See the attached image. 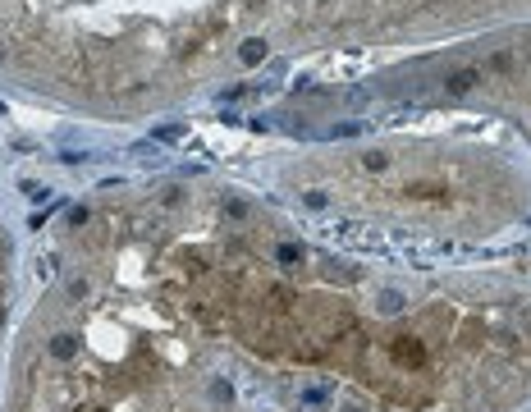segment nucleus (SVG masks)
I'll return each mask as SVG.
<instances>
[{
    "mask_svg": "<svg viewBox=\"0 0 531 412\" xmlns=\"http://www.w3.org/2000/svg\"><path fill=\"white\" fill-rule=\"evenodd\" d=\"M124 211L202 330L293 412L531 408V280L353 261L234 193Z\"/></svg>",
    "mask_w": 531,
    "mask_h": 412,
    "instance_id": "f257e3e1",
    "label": "nucleus"
},
{
    "mask_svg": "<svg viewBox=\"0 0 531 412\" xmlns=\"http://www.w3.org/2000/svg\"><path fill=\"white\" fill-rule=\"evenodd\" d=\"M279 183L312 211L436 239H490L531 215V165L444 142L325 151L284 170Z\"/></svg>",
    "mask_w": 531,
    "mask_h": 412,
    "instance_id": "7ed1b4c3",
    "label": "nucleus"
},
{
    "mask_svg": "<svg viewBox=\"0 0 531 412\" xmlns=\"http://www.w3.org/2000/svg\"><path fill=\"white\" fill-rule=\"evenodd\" d=\"M436 83L449 101H486V110L508 115L531 133V23L486 42V51L453 55Z\"/></svg>",
    "mask_w": 531,
    "mask_h": 412,
    "instance_id": "20e7f679",
    "label": "nucleus"
},
{
    "mask_svg": "<svg viewBox=\"0 0 531 412\" xmlns=\"http://www.w3.org/2000/svg\"><path fill=\"white\" fill-rule=\"evenodd\" d=\"M14 353L5 412H247L243 362L142 252L124 206L88 215Z\"/></svg>",
    "mask_w": 531,
    "mask_h": 412,
    "instance_id": "f03ea898",
    "label": "nucleus"
}]
</instances>
